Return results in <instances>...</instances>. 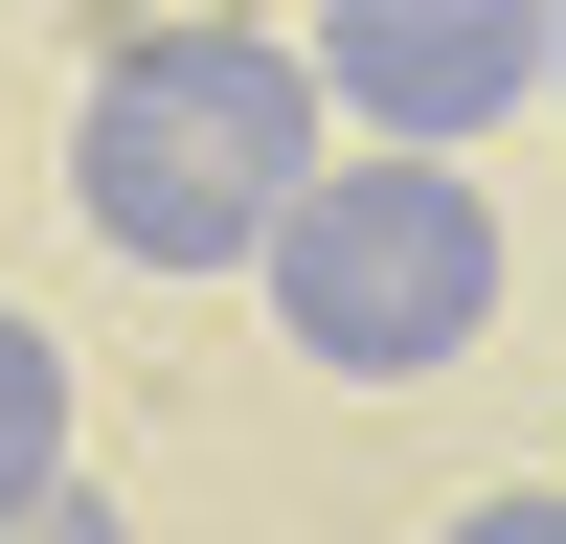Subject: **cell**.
<instances>
[{"instance_id":"obj_1","label":"cell","mask_w":566,"mask_h":544,"mask_svg":"<svg viewBox=\"0 0 566 544\" xmlns=\"http://www.w3.org/2000/svg\"><path fill=\"white\" fill-rule=\"evenodd\" d=\"M317 159H340V114H317V69L272 23H136L69 91V205L114 272H250Z\"/></svg>"},{"instance_id":"obj_2","label":"cell","mask_w":566,"mask_h":544,"mask_svg":"<svg viewBox=\"0 0 566 544\" xmlns=\"http://www.w3.org/2000/svg\"><path fill=\"white\" fill-rule=\"evenodd\" d=\"M250 295H272V341L340 363V386H431V363L499 341V205L453 159H386V136H363V159H317L295 205H272Z\"/></svg>"},{"instance_id":"obj_3","label":"cell","mask_w":566,"mask_h":544,"mask_svg":"<svg viewBox=\"0 0 566 544\" xmlns=\"http://www.w3.org/2000/svg\"><path fill=\"white\" fill-rule=\"evenodd\" d=\"M317 114L386 159H476L499 114H544V0H317Z\"/></svg>"},{"instance_id":"obj_4","label":"cell","mask_w":566,"mask_h":544,"mask_svg":"<svg viewBox=\"0 0 566 544\" xmlns=\"http://www.w3.org/2000/svg\"><path fill=\"white\" fill-rule=\"evenodd\" d=\"M45 477H69V341L0 295V499H45Z\"/></svg>"},{"instance_id":"obj_5","label":"cell","mask_w":566,"mask_h":544,"mask_svg":"<svg viewBox=\"0 0 566 544\" xmlns=\"http://www.w3.org/2000/svg\"><path fill=\"white\" fill-rule=\"evenodd\" d=\"M431 544H566V477H499V499H453Z\"/></svg>"},{"instance_id":"obj_6","label":"cell","mask_w":566,"mask_h":544,"mask_svg":"<svg viewBox=\"0 0 566 544\" xmlns=\"http://www.w3.org/2000/svg\"><path fill=\"white\" fill-rule=\"evenodd\" d=\"M0 544H136V522H114L91 477H45V499H0Z\"/></svg>"},{"instance_id":"obj_7","label":"cell","mask_w":566,"mask_h":544,"mask_svg":"<svg viewBox=\"0 0 566 544\" xmlns=\"http://www.w3.org/2000/svg\"><path fill=\"white\" fill-rule=\"evenodd\" d=\"M544 91H566V0H544Z\"/></svg>"}]
</instances>
